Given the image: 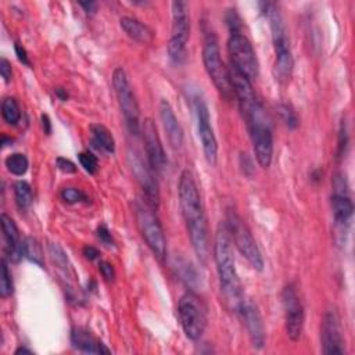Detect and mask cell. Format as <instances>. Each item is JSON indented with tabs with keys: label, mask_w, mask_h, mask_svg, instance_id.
Here are the masks:
<instances>
[{
	"label": "cell",
	"mask_w": 355,
	"mask_h": 355,
	"mask_svg": "<svg viewBox=\"0 0 355 355\" xmlns=\"http://www.w3.org/2000/svg\"><path fill=\"white\" fill-rule=\"evenodd\" d=\"M284 308L286 333L291 341H298L304 330V306L294 283H288L282 291Z\"/></svg>",
	"instance_id": "12"
},
{
	"label": "cell",
	"mask_w": 355,
	"mask_h": 355,
	"mask_svg": "<svg viewBox=\"0 0 355 355\" xmlns=\"http://www.w3.org/2000/svg\"><path fill=\"white\" fill-rule=\"evenodd\" d=\"M347 146H348V133H347V123L343 119L340 123V132H338V151H337V157L341 158L345 151H347Z\"/></svg>",
	"instance_id": "33"
},
{
	"label": "cell",
	"mask_w": 355,
	"mask_h": 355,
	"mask_svg": "<svg viewBox=\"0 0 355 355\" xmlns=\"http://www.w3.org/2000/svg\"><path fill=\"white\" fill-rule=\"evenodd\" d=\"M14 291V284H12V277L11 272L8 269V265L6 259H1V273H0V297L7 298L12 294Z\"/></svg>",
	"instance_id": "29"
},
{
	"label": "cell",
	"mask_w": 355,
	"mask_h": 355,
	"mask_svg": "<svg viewBox=\"0 0 355 355\" xmlns=\"http://www.w3.org/2000/svg\"><path fill=\"white\" fill-rule=\"evenodd\" d=\"M159 118L166 133V139L173 150H178L183 144V129L166 100L159 101Z\"/></svg>",
	"instance_id": "20"
},
{
	"label": "cell",
	"mask_w": 355,
	"mask_h": 355,
	"mask_svg": "<svg viewBox=\"0 0 355 355\" xmlns=\"http://www.w3.org/2000/svg\"><path fill=\"white\" fill-rule=\"evenodd\" d=\"M227 72H229V82H230L232 93H234V96L239 101L240 110H241L243 115H245L258 103L255 93L252 90L251 79H248L244 73L237 71L233 65H230L227 68Z\"/></svg>",
	"instance_id": "19"
},
{
	"label": "cell",
	"mask_w": 355,
	"mask_h": 355,
	"mask_svg": "<svg viewBox=\"0 0 355 355\" xmlns=\"http://www.w3.org/2000/svg\"><path fill=\"white\" fill-rule=\"evenodd\" d=\"M83 255H85L86 259L93 261V259L98 258L100 252H98L97 248H94V247H92V245H86V247H83Z\"/></svg>",
	"instance_id": "39"
},
{
	"label": "cell",
	"mask_w": 355,
	"mask_h": 355,
	"mask_svg": "<svg viewBox=\"0 0 355 355\" xmlns=\"http://www.w3.org/2000/svg\"><path fill=\"white\" fill-rule=\"evenodd\" d=\"M227 51L230 55V65L244 73L248 79L258 76V60L251 42L241 33H232L227 40Z\"/></svg>",
	"instance_id": "11"
},
{
	"label": "cell",
	"mask_w": 355,
	"mask_h": 355,
	"mask_svg": "<svg viewBox=\"0 0 355 355\" xmlns=\"http://www.w3.org/2000/svg\"><path fill=\"white\" fill-rule=\"evenodd\" d=\"M279 112L280 116L283 119V122L290 128V129H295L298 126V118L295 111L288 105V104H280L279 105Z\"/></svg>",
	"instance_id": "32"
},
{
	"label": "cell",
	"mask_w": 355,
	"mask_h": 355,
	"mask_svg": "<svg viewBox=\"0 0 355 355\" xmlns=\"http://www.w3.org/2000/svg\"><path fill=\"white\" fill-rule=\"evenodd\" d=\"M119 25L130 39L139 43L148 44L154 39V32L146 24L133 17H122L119 19Z\"/></svg>",
	"instance_id": "23"
},
{
	"label": "cell",
	"mask_w": 355,
	"mask_h": 355,
	"mask_svg": "<svg viewBox=\"0 0 355 355\" xmlns=\"http://www.w3.org/2000/svg\"><path fill=\"white\" fill-rule=\"evenodd\" d=\"M4 164L8 169V172H11L12 175H17V176L25 175V172L28 171V166H29V161H28L26 155L22 154V153L10 154L4 159Z\"/></svg>",
	"instance_id": "27"
},
{
	"label": "cell",
	"mask_w": 355,
	"mask_h": 355,
	"mask_svg": "<svg viewBox=\"0 0 355 355\" xmlns=\"http://www.w3.org/2000/svg\"><path fill=\"white\" fill-rule=\"evenodd\" d=\"M141 133H143V141H144V148L147 154V162L155 173H159L164 171L166 165V155L153 119L150 118L144 119L141 125Z\"/></svg>",
	"instance_id": "17"
},
{
	"label": "cell",
	"mask_w": 355,
	"mask_h": 355,
	"mask_svg": "<svg viewBox=\"0 0 355 355\" xmlns=\"http://www.w3.org/2000/svg\"><path fill=\"white\" fill-rule=\"evenodd\" d=\"M265 15L269 21V28L272 32V42L275 49V75L280 82H287L291 76L294 60L290 47V39L287 35L283 17L279 7L273 3H265Z\"/></svg>",
	"instance_id": "3"
},
{
	"label": "cell",
	"mask_w": 355,
	"mask_h": 355,
	"mask_svg": "<svg viewBox=\"0 0 355 355\" xmlns=\"http://www.w3.org/2000/svg\"><path fill=\"white\" fill-rule=\"evenodd\" d=\"M237 313L241 315L252 347L261 349L265 345V326L258 306L251 300L243 298Z\"/></svg>",
	"instance_id": "18"
},
{
	"label": "cell",
	"mask_w": 355,
	"mask_h": 355,
	"mask_svg": "<svg viewBox=\"0 0 355 355\" xmlns=\"http://www.w3.org/2000/svg\"><path fill=\"white\" fill-rule=\"evenodd\" d=\"M98 270L101 273V276L107 280V282H114L115 279V270H114V266L107 262V261H100L98 263Z\"/></svg>",
	"instance_id": "34"
},
{
	"label": "cell",
	"mask_w": 355,
	"mask_h": 355,
	"mask_svg": "<svg viewBox=\"0 0 355 355\" xmlns=\"http://www.w3.org/2000/svg\"><path fill=\"white\" fill-rule=\"evenodd\" d=\"M1 220V230H3V237L6 243V251L10 255L11 261H18L22 257V241L19 240V233L15 222L7 215L1 214L0 216Z\"/></svg>",
	"instance_id": "21"
},
{
	"label": "cell",
	"mask_w": 355,
	"mask_h": 355,
	"mask_svg": "<svg viewBox=\"0 0 355 355\" xmlns=\"http://www.w3.org/2000/svg\"><path fill=\"white\" fill-rule=\"evenodd\" d=\"M244 118L247 121L257 162L261 168L266 169L270 166L273 157V135L269 118L259 101L244 115Z\"/></svg>",
	"instance_id": "4"
},
{
	"label": "cell",
	"mask_w": 355,
	"mask_h": 355,
	"mask_svg": "<svg viewBox=\"0 0 355 355\" xmlns=\"http://www.w3.org/2000/svg\"><path fill=\"white\" fill-rule=\"evenodd\" d=\"M178 313L186 337L197 341L207 327V311L201 298L191 291L184 293L179 300Z\"/></svg>",
	"instance_id": "8"
},
{
	"label": "cell",
	"mask_w": 355,
	"mask_h": 355,
	"mask_svg": "<svg viewBox=\"0 0 355 355\" xmlns=\"http://www.w3.org/2000/svg\"><path fill=\"white\" fill-rule=\"evenodd\" d=\"M202 62H204L208 76L214 82L218 92L223 97L229 98L232 96L229 72L220 58L218 40H216L215 35L211 32L205 35V40H204V46H202Z\"/></svg>",
	"instance_id": "9"
},
{
	"label": "cell",
	"mask_w": 355,
	"mask_h": 355,
	"mask_svg": "<svg viewBox=\"0 0 355 355\" xmlns=\"http://www.w3.org/2000/svg\"><path fill=\"white\" fill-rule=\"evenodd\" d=\"M320 340H322L323 354L343 355L345 352L340 318H338L337 312L333 309L327 311L323 315L322 327H320Z\"/></svg>",
	"instance_id": "15"
},
{
	"label": "cell",
	"mask_w": 355,
	"mask_h": 355,
	"mask_svg": "<svg viewBox=\"0 0 355 355\" xmlns=\"http://www.w3.org/2000/svg\"><path fill=\"white\" fill-rule=\"evenodd\" d=\"M78 159L86 172L94 175L98 171V159L93 153L82 151L78 154Z\"/></svg>",
	"instance_id": "31"
},
{
	"label": "cell",
	"mask_w": 355,
	"mask_h": 355,
	"mask_svg": "<svg viewBox=\"0 0 355 355\" xmlns=\"http://www.w3.org/2000/svg\"><path fill=\"white\" fill-rule=\"evenodd\" d=\"M172 26L168 42V54L172 62L183 64L186 60V43L190 35V17L187 3L172 1Z\"/></svg>",
	"instance_id": "7"
},
{
	"label": "cell",
	"mask_w": 355,
	"mask_h": 355,
	"mask_svg": "<svg viewBox=\"0 0 355 355\" xmlns=\"http://www.w3.org/2000/svg\"><path fill=\"white\" fill-rule=\"evenodd\" d=\"M196 118H197V132L202 146L204 157L209 165H216L218 161V141L211 126V116L204 100H196Z\"/></svg>",
	"instance_id": "14"
},
{
	"label": "cell",
	"mask_w": 355,
	"mask_h": 355,
	"mask_svg": "<svg viewBox=\"0 0 355 355\" xmlns=\"http://www.w3.org/2000/svg\"><path fill=\"white\" fill-rule=\"evenodd\" d=\"M112 85L114 90L118 98L119 108L123 114V118L126 121V125L132 133H139L140 129V110L139 104L136 101L135 93L130 87V83L128 80V76L122 68H115L112 73Z\"/></svg>",
	"instance_id": "10"
},
{
	"label": "cell",
	"mask_w": 355,
	"mask_h": 355,
	"mask_svg": "<svg viewBox=\"0 0 355 355\" xmlns=\"http://www.w3.org/2000/svg\"><path fill=\"white\" fill-rule=\"evenodd\" d=\"M153 211L154 209L146 201H137L135 204V215L143 240L146 241L151 252L159 261H164L166 255V240L162 226Z\"/></svg>",
	"instance_id": "5"
},
{
	"label": "cell",
	"mask_w": 355,
	"mask_h": 355,
	"mask_svg": "<svg viewBox=\"0 0 355 355\" xmlns=\"http://www.w3.org/2000/svg\"><path fill=\"white\" fill-rule=\"evenodd\" d=\"M55 162H57L58 169H60V171H62V172H65V173H75V172H76V166H75V164H73L72 161L67 159V158L58 157V158L55 159Z\"/></svg>",
	"instance_id": "36"
},
{
	"label": "cell",
	"mask_w": 355,
	"mask_h": 355,
	"mask_svg": "<svg viewBox=\"0 0 355 355\" xmlns=\"http://www.w3.org/2000/svg\"><path fill=\"white\" fill-rule=\"evenodd\" d=\"M42 125H43L44 133L50 135V132H51V122H50V118H49L46 114L42 115Z\"/></svg>",
	"instance_id": "40"
},
{
	"label": "cell",
	"mask_w": 355,
	"mask_h": 355,
	"mask_svg": "<svg viewBox=\"0 0 355 355\" xmlns=\"http://www.w3.org/2000/svg\"><path fill=\"white\" fill-rule=\"evenodd\" d=\"M14 197H15V204L21 211L28 209L33 202V193H32L31 184L25 180L17 182L14 184Z\"/></svg>",
	"instance_id": "25"
},
{
	"label": "cell",
	"mask_w": 355,
	"mask_h": 355,
	"mask_svg": "<svg viewBox=\"0 0 355 355\" xmlns=\"http://www.w3.org/2000/svg\"><path fill=\"white\" fill-rule=\"evenodd\" d=\"M22 255L26 257L29 261L37 263L39 266H43V252L36 239L26 237L22 241Z\"/></svg>",
	"instance_id": "28"
},
{
	"label": "cell",
	"mask_w": 355,
	"mask_h": 355,
	"mask_svg": "<svg viewBox=\"0 0 355 355\" xmlns=\"http://www.w3.org/2000/svg\"><path fill=\"white\" fill-rule=\"evenodd\" d=\"M79 4L85 8V11H86V12H94L96 6H97L94 1H89V3H87V1H80Z\"/></svg>",
	"instance_id": "41"
},
{
	"label": "cell",
	"mask_w": 355,
	"mask_h": 355,
	"mask_svg": "<svg viewBox=\"0 0 355 355\" xmlns=\"http://www.w3.org/2000/svg\"><path fill=\"white\" fill-rule=\"evenodd\" d=\"M0 75L1 78L4 79L6 83H8L11 80V76H12V69H11V64L7 58L1 57L0 58Z\"/></svg>",
	"instance_id": "35"
},
{
	"label": "cell",
	"mask_w": 355,
	"mask_h": 355,
	"mask_svg": "<svg viewBox=\"0 0 355 355\" xmlns=\"http://www.w3.org/2000/svg\"><path fill=\"white\" fill-rule=\"evenodd\" d=\"M14 49H15V54H17L18 60H19L22 64H25V65H29L31 62H29V58H28L26 50H25V49H24V47H22L19 43H15Z\"/></svg>",
	"instance_id": "38"
},
{
	"label": "cell",
	"mask_w": 355,
	"mask_h": 355,
	"mask_svg": "<svg viewBox=\"0 0 355 355\" xmlns=\"http://www.w3.org/2000/svg\"><path fill=\"white\" fill-rule=\"evenodd\" d=\"M90 132L93 135V143L97 148H103L107 153L115 151V140L107 126L101 123H92Z\"/></svg>",
	"instance_id": "24"
},
{
	"label": "cell",
	"mask_w": 355,
	"mask_h": 355,
	"mask_svg": "<svg viewBox=\"0 0 355 355\" xmlns=\"http://www.w3.org/2000/svg\"><path fill=\"white\" fill-rule=\"evenodd\" d=\"M55 93H57V96H58L62 101H65V100L68 98V94H67L62 89H57V90H55Z\"/></svg>",
	"instance_id": "43"
},
{
	"label": "cell",
	"mask_w": 355,
	"mask_h": 355,
	"mask_svg": "<svg viewBox=\"0 0 355 355\" xmlns=\"http://www.w3.org/2000/svg\"><path fill=\"white\" fill-rule=\"evenodd\" d=\"M97 237H98L105 245H112V244H114L112 236H111L110 230L107 229V226H104V225L98 226V229H97Z\"/></svg>",
	"instance_id": "37"
},
{
	"label": "cell",
	"mask_w": 355,
	"mask_h": 355,
	"mask_svg": "<svg viewBox=\"0 0 355 355\" xmlns=\"http://www.w3.org/2000/svg\"><path fill=\"white\" fill-rule=\"evenodd\" d=\"M331 211L336 226L345 230L351 222L354 205L348 194V186L343 173H336L333 178V196H331Z\"/></svg>",
	"instance_id": "13"
},
{
	"label": "cell",
	"mask_w": 355,
	"mask_h": 355,
	"mask_svg": "<svg viewBox=\"0 0 355 355\" xmlns=\"http://www.w3.org/2000/svg\"><path fill=\"white\" fill-rule=\"evenodd\" d=\"M61 200L67 204H76V202H82V201H87V196L85 191H82L78 187H64L60 193Z\"/></svg>",
	"instance_id": "30"
},
{
	"label": "cell",
	"mask_w": 355,
	"mask_h": 355,
	"mask_svg": "<svg viewBox=\"0 0 355 355\" xmlns=\"http://www.w3.org/2000/svg\"><path fill=\"white\" fill-rule=\"evenodd\" d=\"M1 116L8 125H17L21 119V110L14 97H6L1 103Z\"/></svg>",
	"instance_id": "26"
},
{
	"label": "cell",
	"mask_w": 355,
	"mask_h": 355,
	"mask_svg": "<svg viewBox=\"0 0 355 355\" xmlns=\"http://www.w3.org/2000/svg\"><path fill=\"white\" fill-rule=\"evenodd\" d=\"M179 205L186 222L191 247L200 259L205 263L209 255V232L204 205L198 193L197 183L189 171H183L179 179Z\"/></svg>",
	"instance_id": "1"
},
{
	"label": "cell",
	"mask_w": 355,
	"mask_h": 355,
	"mask_svg": "<svg viewBox=\"0 0 355 355\" xmlns=\"http://www.w3.org/2000/svg\"><path fill=\"white\" fill-rule=\"evenodd\" d=\"M19 354H28V355H32V351L25 348V347H19L15 349V355H19Z\"/></svg>",
	"instance_id": "42"
},
{
	"label": "cell",
	"mask_w": 355,
	"mask_h": 355,
	"mask_svg": "<svg viewBox=\"0 0 355 355\" xmlns=\"http://www.w3.org/2000/svg\"><path fill=\"white\" fill-rule=\"evenodd\" d=\"M225 226L230 234L232 241H234V245L240 251V254L250 262V265L257 269H263V258L262 254L250 232L247 225L243 222V219L232 209L226 214V222Z\"/></svg>",
	"instance_id": "6"
},
{
	"label": "cell",
	"mask_w": 355,
	"mask_h": 355,
	"mask_svg": "<svg viewBox=\"0 0 355 355\" xmlns=\"http://www.w3.org/2000/svg\"><path fill=\"white\" fill-rule=\"evenodd\" d=\"M214 259L216 265L219 287L225 297V301L227 302L230 309L237 312L244 295H243L241 283L234 265L232 239L225 223L219 225L215 234Z\"/></svg>",
	"instance_id": "2"
},
{
	"label": "cell",
	"mask_w": 355,
	"mask_h": 355,
	"mask_svg": "<svg viewBox=\"0 0 355 355\" xmlns=\"http://www.w3.org/2000/svg\"><path fill=\"white\" fill-rule=\"evenodd\" d=\"M129 161H130V168L133 175L136 176L137 182L140 183L143 191H144V197H146V202L153 208H158L159 204V190H158V182L155 179L154 171L151 169V166L143 162V159L137 155V154H129Z\"/></svg>",
	"instance_id": "16"
},
{
	"label": "cell",
	"mask_w": 355,
	"mask_h": 355,
	"mask_svg": "<svg viewBox=\"0 0 355 355\" xmlns=\"http://www.w3.org/2000/svg\"><path fill=\"white\" fill-rule=\"evenodd\" d=\"M71 343L72 345L86 354H111L98 338H96L90 331L82 327H73L71 331Z\"/></svg>",
	"instance_id": "22"
}]
</instances>
